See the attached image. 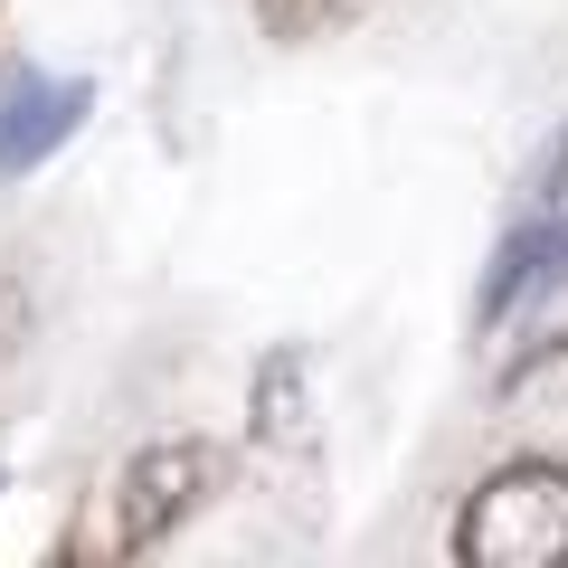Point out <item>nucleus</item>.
Segmentation results:
<instances>
[{
    "mask_svg": "<svg viewBox=\"0 0 568 568\" xmlns=\"http://www.w3.org/2000/svg\"><path fill=\"white\" fill-rule=\"evenodd\" d=\"M465 568H568V465H503L455 521Z\"/></svg>",
    "mask_w": 568,
    "mask_h": 568,
    "instance_id": "nucleus-1",
    "label": "nucleus"
},
{
    "mask_svg": "<svg viewBox=\"0 0 568 568\" xmlns=\"http://www.w3.org/2000/svg\"><path fill=\"white\" fill-rule=\"evenodd\" d=\"M256 10H265V29H275V39H323L351 0H256Z\"/></svg>",
    "mask_w": 568,
    "mask_h": 568,
    "instance_id": "nucleus-5",
    "label": "nucleus"
},
{
    "mask_svg": "<svg viewBox=\"0 0 568 568\" xmlns=\"http://www.w3.org/2000/svg\"><path fill=\"white\" fill-rule=\"evenodd\" d=\"M209 493H219V455L190 446V436L133 455V465L114 474V530H104V549H152L162 530H181Z\"/></svg>",
    "mask_w": 568,
    "mask_h": 568,
    "instance_id": "nucleus-2",
    "label": "nucleus"
},
{
    "mask_svg": "<svg viewBox=\"0 0 568 568\" xmlns=\"http://www.w3.org/2000/svg\"><path fill=\"white\" fill-rule=\"evenodd\" d=\"M95 85L85 77H39V67H0V171H39L67 133L85 123Z\"/></svg>",
    "mask_w": 568,
    "mask_h": 568,
    "instance_id": "nucleus-3",
    "label": "nucleus"
},
{
    "mask_svg": "<svg viewBox=\"0 0 568 568\" xmlns=\"http://www.w3.org/2000/svg\"><path fill=\"white\" fill-rule=\"evenodd\" d=\"M256 426H265V436H294V426H304V361H294V351L265 361V379H256Z\"/></svg>",
    "mask_w": 568,
    "mask_h": 568,
    "instance_id": "nucleus-4",
    "label": "nucleus"
},
{
    "mask_svg": "<svg viewBox=\"0 0 568 568\" xmlns=\"http://www.w3.org/2000/svg\"><path fill=\"white\" fill-rule=\"evenodd\" d=\"M29 342V294H20V275H0V361Z\"/></svg>",
    "mask_w": 568,
    "mask_h": 568,
    "instance_id": "nucleus-6",
    "label": "nucleus"
}]
</instances>
